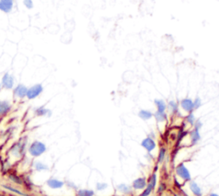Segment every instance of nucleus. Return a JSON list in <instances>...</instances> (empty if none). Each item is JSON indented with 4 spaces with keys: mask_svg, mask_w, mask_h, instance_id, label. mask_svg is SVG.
<instances>
[{
    "mask_svg": "<svg viewBox=\"0 0 219 196\" xmlns=\"http://www.w3.org/2000/svg\"><path fill=\"white\" fill-rule=\"evenodd\" d=\"M45 151V146L40 141H35L31 145L29 148V152L33 156H40L44 153Z\"/></svg>",
    "mask_w": 219,
    "mask_h": 196,
    "instance_id": "f257e3e1",
    "label": "nucleus"
},
{
    "mask_svg": "<svg viewBox=\"0 0 219 196\" xmlns=\"http://www.w3.org/2000/svg\"><path fill=\"white\" fill-rule=\"evenodd\" d=\"M165 154H166V149L164 147L160 148L158 157V163L160 164L163 162V159H164V157H165Z\"/></svg>",
    "mask_w": 219,
    "mask_h": 196,
    "instance_id": "6ab92c4d",
    "label": "nucleus"
},
{
    "mask_svg": "<svg viewBox=\"0 0 219 196\" xmlns=\"http://www.w3.org/2000/svg\"><path fill=\"white\" fill-rule=\"evenodd\" d=\"M10 177H11V179L12 181H14L15 182H17V183H22V181H21V180H19L18 177H16L15 176H11Z\"/></svg>",
    "mask_w": 219,
    "mask_h": 196,
    "instance_id": "bb28decb",
    "label": "nucleus"
},
{
    "mask_svg": "<svg viewBox=\"0 0 219 196\" xmlns=\"http://www.w3.org/2000/svg\"><path fill=\"white\" fill-rule=\"evenodd\" d=\"M186 119H187V122H188V123H190L191 125H194V123H195V122H196V120H195V117H194V115L193 114V112H190L189 114L187 116Z\"/></svg>",
    "mask_w": 219,
    "mask_h": 196,
    "instance_id": "412c9836",
    "label": "nucleus"
},
{
    "mask_svg": "<svg viewBox=\"0 0 219 196\" xmlns=\"http://www.w3.org/2000/svg\"><path fill=\"white\" fill-rule=\"evenodd\" d=\"M4 188L6 189H9V190H11V191H12V192L14 193H16V194H20V195H23V196H27V194H24L23 193L20 192L19 190H17V189H13V188H11V187H7V186H4Z\"/></svg>",
    "mask_w": 219,
    "mask_h": 196,
    "instance_id": "b1692460",
    "label": "nucleus"
},
{
    "mask_svg": "<svg viewBox=\"0 0 219 196\" xmlns=\"http://www.w3.org/2000/svg\"><path fill=\"white\" fill-rule=\"evenodd\" d=\"M47 183L51 188H53V189H58V188L63 187V181H60L58 180H56V179H51V180H49L47 181Z\"/></svg>",
    "mask_w": 219,
    "mask_h": 196,
    "instance_id": "4468645a",
    "label": "nucleus"
},
{
    "mask_svg": "<svg viewBox=\"0 0 219 196\" xmlns=\"http://www.w3.org/2000/svg\"><path fill=\"white\" fill-rule=\"evenodd\" d=\"M201 127H202V122H201L200 120L196 121V122H195V123H194V129L200 130V129Z\"/></svg>",
    "mask_w": 219,
    "mask_h": 196,
    "instance_id": "a878e982",
    "label": "nucleus"
},
{
    "mask_svg": "<svg viewBox=\"0 0 219 196\" xmlns=\"http://www.w3.org/2000/svg\"><path fill=\"white\" fill-rule=\"evenodd\" d=\"M168 106L171 109V111H173V112H175V111H177V104L175 103V101H174V100L170 101L169 104H168Z\"/></svg>",
    "mask_w": 219,
    "mask_h": 196,
    "instance_id": "4be33fe9",
    "label": "nucleus"
},
{
    "mask_svg": "<svg viewBox=\"0 0 219 196\" xmlns=\"http://www.w3.org/2000/svg\"><path fill=\"white\" fill-rule=\"evenodd\" d=\"M201 104H202V101H201L200 99V98H196L195 100L193 101V109L196 110L198 108H200L201 106Z\"/></svg>",
    "mask_w": 219,
    "mask_h": 196,
    "instance_id": "5701e85b",
    "label": "nucleus"
},
{
    "mask_svg": "<svg viewBox=\"0 0 219 196\" xmlns=\"http://www.w3.org/2000/svg\"><path fill=\"white\" fill-rule=\"evenodd\" d=\"M154 186H152V184H150V183H147V185H146V187H145V189H144V191L142 192V194H141L140 196H149L150 195V194L152 193V191L154 189Z\"/></svg>",
    "mask_w": 219,
    "mask_h": 196,
    "instance_id": "f3484780",
    "label": "nucleus"
},
{
    "mask_svg": "<svg viewBox=\"0 0 219 196\" xmlns=\"http://www.w3.org/2000/svg\"><path fill=\"white\" fill-rule=\"evenodd\" d=\"M189 188L191 189V191L193 192V194L195 196H202V192H201V189L200 188V186L197 184L195 181H190Z\"/></svg>",
    "mask_w": 219,
    "mask_h": 196,
    "instance_id": "0eeeda50",
    "label": "nucleus"
},
{
    "mask_svg": "<svg viewBox=\"0 0 219 196\" xmlns=\"http://www.w3.org/2000/svg\"><path fill=\"white\" fill-rule=\"evenodd\" d=\"M107 188V184L105 183H98L97 184V189L98 190H103V189Z\"/></svg>",
    "mask_w": 219,
    "mask_h": 196,
    "instance_id": "393cba45",
    "label": "nucleus"
},
{
    "mask_svg": "<svg viewBox=\"0 0 219 196\" xmlns=\"http://www.w3.org/2000/svg\"><path fill=\"white\" fill-rule=\"evenodd\" d=\"M94 192L93 190H87V189H82L78 192V196H93Z\"/></svg>",
    "mask_w": 219,
    "mask_h": 196,
    "instance_id": "aec40b11",
    "label": "nucleus"
},
{
    "mask_svg": "<svg viewBox=\"0 0 219 196\" xmlns=\"http://www.w3.org/2000/svg\"><path fill=\"white\" fill-rule=\"evenodd\" d=\"M27 89L23 85H19L15 89V94L16 96L20 97V98H23L25 95H27Z\"/></svg>",
    "mask_w": 219,
    "mask_h": 196,
    "instance_id": "1a4fd4ad",
    "label": "nucleus"
},
{
    "mask_svg": "<svg viewBox=\"0 0 219 196\" xmlns=\"http://www.w3.org/2000/svg\"><path fill=\"white\" fill-rule=\"evenodd\" d=\"M12 7V0H1L0 9L4 11H9Z\"/></svg>",
    "mask_w": 219,
    "mask_h": 196,
    "instance_id": "9d476101",
    "label": "nucleus"
},
{
    "mask_svg": "<svg viewBox=\"0 0 219 196\" xmlns=\"http://www.w3.org/2000/svg\"><path fill=\"white\" fill-rule=\"evenodd\" d=\"M117 189L120 190V192L123 193V194H129L131 192V188L129 186L126 185V184H119L117 186Z\"/></svg>",
    "mask_w": 219,
    "mask_h": 196,
    "instance_id": "a211bd4d",
    "label": "nucleus"
},
{
    "mask_svg": "<svg viewBox=\"0 0 219 196\" xmlns=\"http://www.w3.org/2000/svg\"><path fill=\"white\" fill-rule=\"evenodd\" d=\"M210 196H219L218 194H214V193H212V194H210Z\"/></svg>",
    "mask_w": 219,
    "mask_h": 196,
    "instance_id": "cd10ccee",
    "label": "nucleus"
},
{
    "mask_svg": "<svg viewBox=\"0 0 219 196\" xmlns=\"http://www.w3.org/2000/svg\"><path fill=\"white\" fill-rule=\"evenodd\" d=\"M42 91V87L40 85H36L31 87L27 93V96L29 99H34L35 97H37Z\"/></svg>",
    "mask_w": 219,
    "mask_h": 196,
    "instance_id": "423d86ee",
    "label": "nucleus"
},
{
    "mask_svg": "<svg viewBox=\"0 0 219 196\" xmlns=\"http://www.w3.org/2000/svg\"><path fill=\"white\" fill-rule=\"evenodd\" d=\"M141 146L145 148L147 152H152V150L156 147V143H155V141H153L151 137H146L145 139H144V140L142 141Z\"/></svg>",
    "mask_w": 219,
    "mask_h": 196,
    "instance_id": "7ed1b4c3",
    "label": "nucleus"
},
{
    "mask_svg": "<svg viewBox=\"0 0 219 196\" xmlns=\"http://www.w3.org/2000/svg\"><path fill=\"white\" fill-rule=\"evenodd\" d=\"M174 196H180V195H178L177 194H174Z\"/></svg>",
    "mask_w": 219,
    "mask_h": 196,
    "instance_id": "c85d7f7f",
    "label": "nucleus"
},
{
    "mask_svg": "<svg viewBox=\"0 0 219 196\" xmlns=\"http://www.w3.org/2000/svg\"><path fill=\"white\" fill-rule=\"evenodd\" d=\"M3 84L5 87L7 88H11L13 87V78L9 75H5L4 77L3 78Z\"/></svg>",
    "mask_w": 219,
    "mask_h": 196,
    "instance_id": "9b49d317",
    "label": "nucleus"
},
{
    "mask_svg": "<svg viewBox=\"0 0 219 196\" xmlns=\"http://www.w3.org/2000/svg\"><path fill=\"white\" fill-rule=\"evenodd\" d=\"M10 110V105L7 102H0V115L5 114Z\"/></svg>",
    "mask_w": 219,
    "mask_h": 196,
    "instance_id": "dca6fc26",
    "label": "nucleus"
},
{
    "mask_svg": "<svg viewBox=\"0 0 219 196\" xmlns=\"http://www.w3.org/2000/svg\"><path fill=\"white\" fill-rule=\"evenodd\" d=\"M146 185H147L146 179L145 177H139L133 181L132 187L134 189H145Z\"/></svg>",
    "mask_w": 219,
    "mask_h": 196,
    "instance_id": "20e7f679",
    "label": "nucleus"
},
{
    "mask_svg": "<svg viewBox=\"0 0 219 196\" xmlns=\"http://www.w3.org/2000/svg\"><path fill=\"white\" fill-rule=\"evenodd\" d=\"M155 104H156L157 109L158 111H165L166 108H167V105L165 102L163 101V100H155Z\"/></svg>",
    "mask_w": 219,
    "mask_h": 196,
    "instance_id": "2eb2a0df",
    "label": "nucleus"
},
{
    "mask_svg": "<svg viewBox=\"0 0 219 196\" xmlns=\"http://www.w3.org/2000/svg\"><path fill=\"white\" fill-rule=\"evenodd\" d=\"M138 115L143 120H149V119H151L153 117V114H152V112L150 111H147V110H141Z\"/></svg>",
    "mask_w": 219,
    "mask_h": 196,
    "instance_id": "f8f14e48",
    "label": "nucleus"
},
{
    "mask_svg": "<svg viewBox=\"0 0 219 196\" xmlns=\"http://www.w3.org/2000/svg\"><path fill=\"white\" fill-rule=\"evenodd\" d=\"M154 117L156 118L158 122H164L167 119V115L165 113V111H157L154 113Z\"/></svg>",
    "mask_w": 219,
    "mask_h": 196,
    "instance_id": "ddd939ff",
    "label": "nucleus"
},
{
    "mask_svg": "<svg viewBox=\"0 0 219 196\" xmlns=\"http://www.w3.org/2000/svg\"><path fill=\"white\" fill-rule=\"evenodd\" d=\"M190 138H191V142H192V144L193 145L196 144L197 142L200 140V134L199 130L194 129L193 130H192L191 133H190Z\"/></svg>",
    "mask_w": 219,
    "mask_h": 196,
    "instance_id": "6e6552de",
    "label": "nucleus"
},
{
    "mask_svg": "<svg viewBox=\"0 0 219 196\" xmlns=\"http://www.w3.org/2000/svg\"><path fill=\"white\" fill-rule=\"evenodd\" d=\"M175 170H176V174L183 180H185V181L191 180V175H190L189 170H187V168L184 165V164H180L178 166L176 167Z\"/></svg>",
    "mask_w": 219,
    "mask_h": 196,
    "instance_id": "f03ea898",
    "label": "nucleus"
},
{
    "mask_svg": "<svg viewBox=\"0 0 219 196\" xmlns=\"http://www.w3.org/2000/svg\"><path fill=\"white\" fill-rule=\"evenodd\" d=\"M181 105H182V109L185 111L187 112H193V101L190 99H184L182 100L181 102Z\"/></svg>",
    "mask_w": 219,
    "mask_h": 196,
    "instance_id": "39448f33",
    "label": "nucleus"
}]
</instances>
